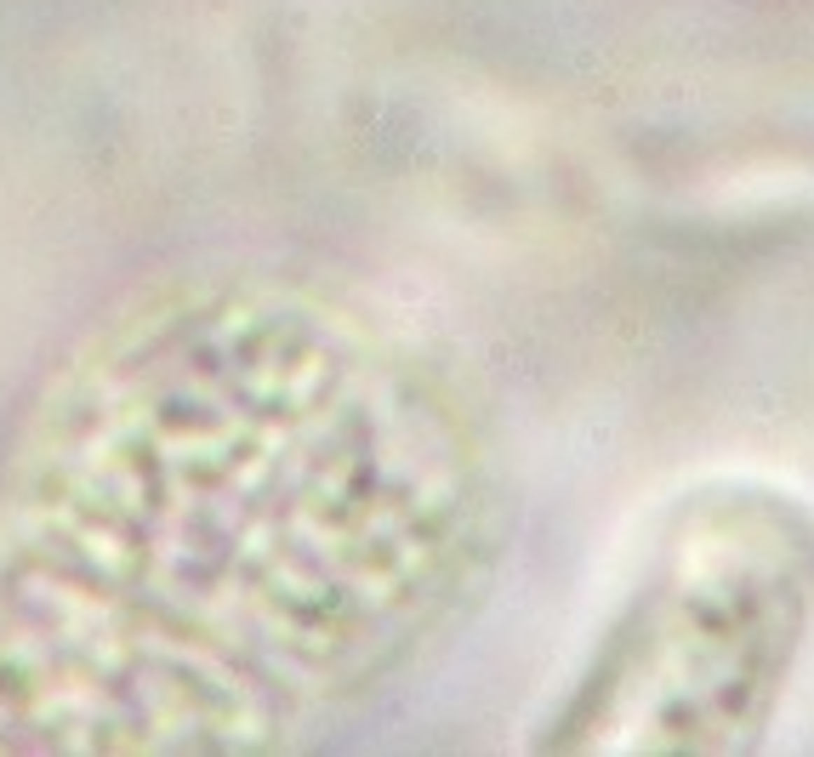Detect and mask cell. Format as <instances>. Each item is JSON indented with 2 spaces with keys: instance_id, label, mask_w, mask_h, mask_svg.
I'll return each instance as SVG.
<instances>
[{
  "instance_id": "obj_2",
  "label": "cell",
  "mask_w": 814,
  "mask_h": 757,
  "mask_svg": "<svg viewBox=\"0 0 814 757\" xmlns=\"http://www.w3.org/2000/svg\"><path fill=\"white\" fill-rule=\"evenodd\" d=\"M814 678V490L706 467L661 490L524 723L552 757H752Z\"/></svg>"
},
{
  "instance_id": "obj_1",
  "label": "cell",
  "mask_w": 814,
  "mask_h": 757,
  "mask_svg": "<svg viewBox=\"0 0 814 757\" xmlns=\"http://www.w3.org/2000/svg\"><path fill=\"white\" fill-rule=\"evenodd\" d=\"M507 473L370 302L194 268L114 302L0 461V757H279L479 604Z\"/></svg>"
}]
</instances>
